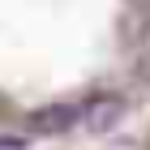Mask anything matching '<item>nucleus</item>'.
Listing matches in <instances>:
<instances>
[{
  "label": "nucleus",
  "instance_id": "f257e3e1",
  "mask_svg": "<svg viewBox=\"0 0 150 150\" xmlns=\"http://www.w3.org/2000/svg\"><path fill=\"white\" fill-rule=\"evenodd\" d=\"M120 120H125V99L120 94H99V99H90L81 107V125L90 133H112Z\"/></svg>",
  "mask_w": 150,
  "mask_h": 150
},
{
  "label": "nucleus",
  "instance_id": "f03ea898",
  "mask_svg": "<svg viewBox=\"0 0 150 150\" xmlns=\"http://www.w3.org/2000/svg\"><path fill=\"white\" fill-rule=\"evenodd\" d=\"M73 125H81V112L73 103H47L30 116V129L43 133V137H56V133H69Z\"/></svg>",
  "mask_w": 150,
  "mask_h": 150
},
{
  "label": "nucleus",
  "instance_id": "7ed1b4c3",
  "mask_svg": "<svg viewBox=\"0 0 150 150\" xmlns=\"http://www.w3.org/2000/svg\"><path fill=\"white\" fill-rule=\"evenodd\" d=\"M0 150H26V137H13V133H0Z\"/></svg>",
  "mask_w": 150,
  "mask_h": 150
}]
</instances>
